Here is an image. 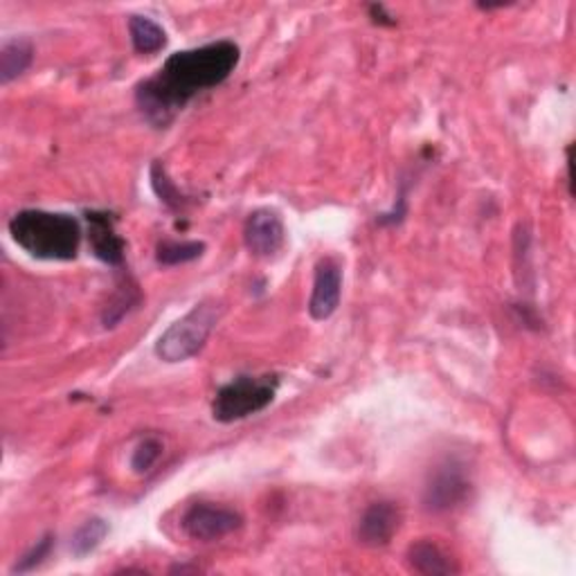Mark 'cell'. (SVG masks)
<instances>
[{
	"mask_svg": "<svg viewBox=\"0 0 576 576\" xmlns=\"http://www.w3.org/2000/svg\"><path fill=\"white\" fill-rule=\"evenodd\" d=\"M239 59L241 50L232 41L176 52L154 77L136 86V104L149 124L163 129L199 93L221 86Z\"/></svg>",
	"mask_w": 576,
	"mask_h": 576,
	"instance_id": "1",
	"label": "cell"
},
{
	"mask_svg": "<svg viewBox=\"0 0 576 576\" xmlns=\"http://www.w3.org/2000/svg\"><path fill=\"white\" fill-rule=\"evenodd\" d=\"M12 239L36 260L71 262L80 254L82 226L71 214L21 210L10 221Z\"/></svg>",
	"mask_w": 576,
	"mask_h": 576,
	"instance_id": "2",
	"label": "cell"
},
{
	"mask_svg": "<svg viewBox=\"0 0 576 576\" xmlns=\"http://www.w3.org/2000/svg\"><path fill=\"white\" fill-rule=\"evenodd\" d=\"M219 317L221 306L217 302L197 304L158 338L156 356L165 363H182L197 356L206 347Z\"/></svg>",
	"mask_w": 576,
	"mask_h": 576,
	"instance_id": "3",
	"label": "cell"
},
{
	"mask_svg": "<svg viewBox=\"0 0 576 576\" xmlns=\"http://www.w3.org/2000/svg\"><path fill=\"white\" fill-rule=\"evenodd\" d=\"M277 392L275 376H239L223 386L212 404V417L221 423H234L266 410Z\"/></svg>",
	"mask_w": 576,
	"mask_h": 576,
	"instance_id": "4",
	"label": "cell"
},
{
	"mask_svg": "<svg viewBox=\"0 0 576 576\" xmlns=\"http://www.w3.org/2000/svg\"><path fill=\"white\" fill-rule=\"evenodd\" d=\"M469 495L471 480L464 464L448 460L441 467H437L430 475L423 491V504L432 514H446V511H453L460 504H464Z\"/></svg>",
	"mask_w": 576,
	"mask_h": 576,
	"instance_id": "5",
	"label": "cell"
},
{
	"mask_svg": "<svg viewBox=\"0 0 576 576\" xmlns=\"http://www.w3.org/2000/svg\"><path fill=\"white\" fill-rule=\"evenodd\" d=\"M180 525L189 538L201 541V543H212V541H219V538L241 530L243 519H241V514H237L234 509L219 506L212 502H197L185 511Z\"/></svg>",
	"mask_w": 576,
	"mask_h": 576,
	"instance_id": "6",
	"label": "cell"
},
{
	"mask_svg": "<svg viewBox=\"0 0 576 576\" xmlns=\"http://www.w3.org/2000/svg\"><path fill=\"white\" fill-rule=\"evenodd\" d=\"M286 239V230L282 217L275 210H254L243 228V241L254 258H275L282 250Z\"/></svg>",
	"mask_w": 576,
	"mask_h": 576,
	"instance_id": "7",
	"label": "cell"
},
{
	"mask_svg": "<svg viewBox=\"0 0 576 576\" xmlns=\"http://www.w3.org/2000/svg\"><path fill=\"white\" fill-rule=\"evenodd\" d=\"M343 295V269L336 260L325 258L315 266V280H313V293L308 300V313L313 320H329Z\"/></svg>",
	"mask_w": 576,
	"mask_h": 576,
	"instance_id": "8",
	"label": "cell"
},
{
	"mask_svg": "<svg viewBox=\"0 0 576 576\" xmlns=\"http://www.w3.org/2000/svg\"><path fill=\"white\" fill-rule=\"evenodd\" d=\"M401 523L399 509L392 502H374L358 521L356 536L365 547H383L392 541Z\"/></svg>",
	"mask_w": 576,
	"mask_h": 576,
	"instance_id": "9",
	"label": "cell"
},
{
	"mask_svg": "<svg viewBox=\"0 0 576 576\" xmlns=\"http://www.w3.org/2000/svg\"><path fill=\"white\" fill-rule=\"evenodd\" d=\"M88 221V239L95 258L108 266H122L126 241L115 232V219L111 212H86Z\"/></svg>",
	"mask_w": 576,
	"mask_h": 576,
	"instance_id": "10",
	"label": "cell"
},
{
	"mask_svg": "<svg viewBox=\"0 0 576 576\" xmlns=\"http://www.w3.org/2000/svg\"><path fill=\"white\" fill-rule=\"evenodd\" d=\"M34 59V45L30 39H10L0 50V82L10 84L21 77Z\"/></svg>",
	"mask_w": 576,
	"mask_h": 576,
	"instance_id": "11",
	"label": "cell"
},
{
	"mask_svg": "<svg viewBox=\"0 0 576 576\" xmlns=\"http://www.w3.org/2000/svg\"><path fill=\"white\" fill-rule=\"evenodd\" d=\"M408 563L419 574H453L458 567L451 563L437 545L419 541L408 549Z\"/></svg>",
	"mask_w": 576,
	"mask_h": 576,
	"instance_id": "12",
	"label": "cell"
},
{
	"mask_svg": "<svg viewBox=\"0 0 576 576\" xmlns=\"http://www.w3.org/2000/svg\"><path fill=\"white\" fill-rule=\"evenodd\" d=\"M129 34L138 54H156L167 45V32L149 17H129Z\"/></svg>",
	"mask_w": 576,
	"mask_h": 576,
	"instance_id": "13",
	"label": "cell"
},
{
	"mask_svg": "<svg viewBox=\"0 0 576 576\" xmlns=\"http://www.w3.org/2000/svg\"><path fill=\"white\" fill-rule=\"evenodd\" d=\"M203 252V241H160L156 248V260L163 266H180L199 260Z\"/></svg>",
	"mask_w": 576,
	"mask_h": 576,
	"instance_id": "14",
	"label": "cell"
},
{
	"mask_svg": "<svg viewBox=\"0 0 576 576\" xmlns=\"http://www.w3.org/2000/svg\"><path fill=\"white\" fill-rule=\"evenodd\" d=\"M106 534H108L106 521H102V519H88V521L82 523V525L77 527V532L73 534V541H71L73 554H75L77 558L88 556L91 552H95V549L102 545V541L106 538Z\"/></svg>",
	"mask_w": 576,
	"mask_h": 576,
	"instance_id": "15",
	"label": "cell"
},
{
	"mask_svg": "<svg viewBox=\"0 0 576 576\" xmlns=\"http://www.w3.org/2000/svg\"><path fill=\"white\" fill-rule=\"evenodd\" d=\"M138 302H140V291L136 284H126V282L119 284L117 293L111 297V302L104 308V315H102L104 327H115Z\"/></svg>",
	"mask_w": 576,
	"mask_h": 576,
	"instance_id": "16",
	"label": "cell"
},
{
	"mask_svg": "<svg viewBox=\"0 0 576 576\" xmlns=\"http://www.w3.org/2000/svg\"><path fill=\"white\" fill-rule=\"evenodd\" d=\"M151 185H154V191L158 195V199L171 208V210H182L187 206V199L180 195V189L169 180L165 167L160 160H156L151 165Z\"/></svg>",
	"mask_w": 576,
	"mask_h": 576,
	"instance_id": "17",
	"label": "cell"
},
{
	"mask_svg": "<svg viewBox=\"0 0 576 576\" xmlns=\"http://www.w3.org/2000/svg\"><path fill=\"white\" fill-rule=\"evenodd\" d=\"M160 455H163V441L156 437H147L136 446V451L132 455V469L138 475H145L156 467Z\"/></svg>",
	"mask_w": 576,
	"mask_h": 576,
	"instance_id": "18",
	"label": "cell"
},
{
	"mask_svg": "<svg viewBox=\"0 0 576 576\" xmlns=\"http://www.w3.org/2000/svg\"><path fill=\"white\" fill-rule=\"evenodd\" d=\"M52 543H54V536H50V534L43 536V538L17 563L14 572L23 574V572H30V569H34L36 565H41L43 558H48V554H50V549H52Z\"/></svg>",
	"mask_w": 576,
	"mask_h": 576,
	"instance_id": "19",
	"label": "cell"
}]
</instances>
